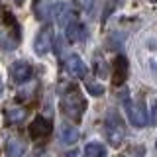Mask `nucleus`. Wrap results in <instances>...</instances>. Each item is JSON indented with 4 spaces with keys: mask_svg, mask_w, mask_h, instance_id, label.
<instances>
[{
    "mask_svg": "<svg viewBox=\"0 0 157 157\" xmlns=\"http://www.w3.org/2000/svg\"><path fill=\"white\" fill-rule=\"evenodd\" d=\"M28 134H29V137H32L33 141L43 140V137H47L51 134V122H49L47 118H43V116H36L33 122H32V126L28 128Z\"/></svg>",
    "mask_w": 157,
    "mask_h": 157,
    "instance_id": "7",
    "label": "nucleus"
},
{
    "mask_svg": "<svg viewBox=\"0 0 157 157\" xmlns=\"http://www.w3.org/2000/svg\"><path fill=\"white\" fill-rule=\"evenodd\" d=\"M122 102H124L126 106V112H128V120H130V124L134 128H145L147 124H149V116H147V110L144 106V102L137 100V102H132L130 98L122 96Z\"/></svg>",
    "mask_w": 157,
    "mask_h": 157,
    "instance_id": "3",
    "label": "nucleus"
},
{
    "mask_svg": "<svg viewBox=\"0 0 157 157\" xmlns=\"http://www.w3.org/2000/svg\"><path fill=\"white\" fill-rule=\"evenodd\" d=\"M86 90L90 92L92 96H102L104 94V86L100 82H86Z\"/></svg>",
    "mask_w": 157,
    "mask_h": 157,
    "instance_id": "17",
    "label": "nucleus"
},
{
    "mask_svg": "<svg viewBox=\"0 0 157 157\" xmlns=\"http://www.w3.org/2000/svg\"><path fill=\"white\" fill-rule=\"evenodd\" d=\"M24 151H26V147H24V141L20 140V137H10L6 141V155L18 157V155H22Z\"/></svg>",
    "mask_w": 157,
    "mask_h": 157,
    "instance_id": "14",
    "label": "nucleus"
},
{
    "mask_svg": "<svg viewBox=\"0 0 157 157\" xmlns=\"http://www.w3.org/2000/svg\"><path fill=\"white\" fill-rule=\"evenodd\" d=\"M155 149H157V140H155Z\"/></svg>",
    "mask_w": 157,
    "mask_h": 157,
    "instance_id": "22",
    "label": "nucleus"
},
{
    "mask_svg": "<svg viewBox=\"0 0 157 157\" xmlns=\"http://www.w3.org/2000/svg\"><path fill=\"white\" fill-rule=\"evenodd\" d=\"M78 137H81V132H78L77 126L67 124V122H63V124L59 126V141H61L63 145H73V144H77Z\"/></svg>",
    "mask_w": 157,
    "mask_h": 157,
    "instance_id": "11",
    "label": "nucleus"
},
{
    "mask_svg": "<svg viewBox=\"0 0 157 157\" xmlns=\"http://www.w3.org/2000/svg\"><path fill=\"white\" fill-rule=\"evenodd\" d=\"M53 47V29L51 26H45L37 32L36 39H33V51L39 57H45Z\"/></svg>",
    "mask_w": 157,
    "mask_h": 157,
    "instance_id": "5",
    "label": "nucleus"
},
{
    "mask_svg": "<svg viewBox=\"0 0 157 157\" xmlns=\"http://www.w3.org/2000/svg\"><path fill=\"white\" fill-rule=\"evenodd\" d=\"M33 75V69L29 63L26 61H14L10 67V78H12L14 85H24L26 81H29Z\"/></svg>",
    "mask_w": 157,
    "mask_h": 157,
    "instance_id": "6",
    "label": "nucleus"
},
{
    "mask_svg": "<svg viewBox=\"0 0 157 157\" xmlns=\"http://www.w3.org/2000/svg\"><path fill=\"white\" fill-rule=\"evenodd\" d=\"M61 108L65 112L67 118H71L73 122H81L86 110V100L82 96V92L78 90L75 85L67 86V90L63 92V100H61Z\"/></svg>",
    "mask_w": 157,
    "mask_h": 157,
    "instance_id": "1",
    "label": "nucleus"
},
{
    "mask_svg": "<svg viewBox=\"0 0 157 157\" xmlns=\"http://www.w3.org/2000/svg\"><path fill=\"white\" fill-rule=\"evenodd\" d=\"M85 155L86 157H104L106 155V147L102 145V144H88L86 147H85Z\"/></svg>",
    "mask_w": 157,
    "mask_h": 157,
    "instance_id": "16",
    "label": "nucleus"
},
{
    "mask_svg": "<svg viewBox=\"0 0 157 157\" xmlns=\"http://www.w3.org/2000/svg\"><path fill=\"white\" fill-rule=\"evenodd\" d=\"M53 16H55V22L59 26H67L73 20V6L69 2H59L53 8Z\"/></svg>",
    "mask_w": 157,
    "mask_h": 157,
    "instance_id": "12",
    "label": "nucleus"
},
{
    "mask_svg": "<svg viewBox=\"0 0 157 157\" xmlns=\"http://www.w3.org/2000/svg\"><path fill=\"white\" fill-rule=\"evenodd\" d=\"M4 92V82H2V78H0V94Z\"/></svg>",
    "mask_w": 157,
    "mask_h": 157,
    "instance_id": "20",
    "label": "nucleus"
},
{
    "mask_svg": "<svg viewBox=\"0 0 157 157\" xmlns=\"http://www.w3.org/2000/svg\"><path fill=\"white\" fill-rule=\"evenodd\" d=\"M4 118H6V124L14 126V124H22L24 120L28 118V110L24 106H12V108H6L4 112Z\"/></svg>",
    "mask_w": 157,
    "mask_h": 157,
    "instance_id": "13",
    "label": "nucleus"
},
{
    "mask_svg": "<svg viewBox=\"0 0 157 157\" xmlns=\"http://www.w3.org/2000/svg\"><path fill=\"white\" fill-rule=\"evenodd\" d=\"M65 37L71 43L85 41V39H86V28H85V24L78 22V20H71V22L65 26Z\"/></svg>",
    "mask_w": 157,
    "mask_h": 157,
    "instance_id": "9",
    "label": "nucleus"
},
{
    "mask_svg": "<svg viewBox=\"0 0 157 157\" xmlns=\"http://www.w3.org/2000/svg\"><path fill=\"white\" fill-rule=\"evenodd\" d=\"M2 22L4 26L0 28V47L4 51H12V49H16V45L20 43V37H22L20 36V26L8 10H4Z\"/></svg>",
    "mask_w": 157,
    "mask_h": 157,
    "instance_id": "2",
    "label": "nucleus"
},
{
    "mask_svg": "<svg viewBox=\"0 0 157 157\" xmlns=\"http://www.w3.org/2000/svg\"><path fill=\"white\" fill-rule=\"evenodd\" d=\"M14 2H16V4H18V6H22V4H24V2H26V0H14Z\"/></svg>",
    "mask_w": 157,
    "mask_h": 157,
    "instance_id": "21",
    "label": "nucleus"
},
{
    "mask_svg": "<svg viewBox=\"0 0 157 157\" xmlns=\"http://www.w3.org/2000/svg\"><path fill=\"white\" fill-rule=\"evenodd\" d=\"M65 69L69 71V75L75 78H82L86 75V65L81 59V55H77V53H73V55H69L65 59Z\"/></svg>",
    "mask_w": 157,
    "mask_h": 157,
    "instance_id": "10",
    "label": "nucleus"
},
{
    "mask_svg": "<svg viewBox=\"0 0 157 157\" xmlns=\"http://www.w3.org/2000/svg\"><path fill=\"white\" fill-rule=\"evenodd\" d=\"M32 10H33V16H36L39 22L47 20V14H49V4H47V0H33Z\"/></svg>",
    "mask_w": 157,
    "mask_h": 157,
    "instance_id": "15",
    "label": "nucleus"
},
{
    "mask_svg": "<svg viewBox=\"0 0 157 157\" xmlns=\"http://www.w3.org/2000/svg\"><path fill=\"white\" fill-rule=\"evenodd\" d=\"M126 77H128V59L124 55H118L112 63V85L114 86L124 85Z\"/></svg>",
    "mask_w": 157,
    "mask_h": 157,
    "instance_id": "8",
    "label": "nucleus"
},
{
    "mask_svg": "<svg viewBox=\"0 0 157 157\" xmlns=\"http://www.w3.org/2000/svg\"><path fill=\"white\" fill-rule=\"evenodd\" d=\"M149 124H157V98H151L149 102Z\"/></svg>",
    "mask_w": 157,
    "mask_h": 157,
    "instance_id": "18",
    "label": "nucleus"
},
{
    "mask_svg": "<svg viewBox=\"0 0 157 157\" xmlns=\"http://www.w3.org/2000/svg\"><path fill=\"white\" fill-rule=\"evenodd\" d=\"M151 2H157V0H151Z\"/></svg>",
    "mask_w": 157,
    "mask_h": 157,
    "instance_id": "23",
    "label": "nucleus"
},
{
    "mask_svg": "<svg viewBox=\"0 0 157 157\" xmlns=\"http://www.w3.org/2000/svg\"><path fill=\"white\" fill-rule=\"evenodd\" d=\"M94 2V0H81V4H82V8H90V4Z\"/></svg>",
    "mask_w": 157,
    "mask_h": 157,
    "instance_id": "19",
    "label": "nucleus"
},
{
    "mask_svg": "<svg viewBox=\"0 0 157 157\" xmlns=\"http://www.w3.org/2000/svg\"><path fill=\"white\" fill-rule=\"evenodd\" d=\"M104 132H106V137H108V141H110L112 147L122 145V141H124V128H122V122L116 114H108Z\"/></svg>",
    "mask_w": 157,
    "mask_h": 157,
    "instance_id": "4",
    "label": "nucleus"
}]
</instances>
